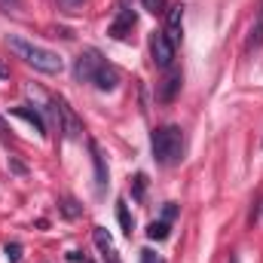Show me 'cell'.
<instances>
[{
    "mask_svg": "<svg viewBox=\"0 0 263 263\" xmlns=\"http://www.w3.org/2000/svg\"><path fill=\"white\" fill-rule=\"evenodd\" d=\"M6 46H9L25 65H31L34 70H40V73H62V70H65V62H62L55 52H49V49H43V46H34V43L25 40V37L9 34V37H6Z\"/></svg>",
    "mask_w": 263,
    "mask_h": 263,
    "instance_id": "obj_1",
    "label": "cell"
},
{
    "mask_svg": "<svg viewBox=\"0 0 263 263\" xmlns=\"http://www.w3.org/2000/svg\"><path fill=\"white\" fill-rule=\"evenodd\" d=\"M150 150H153V159L156 165H178L184 159V132L178 126H162V129H153L150 135Z\"/></svg>",
    "mask_w": 263,
    "mask_h": 263,
    "instance_id": "obj_2",
    "label": "cell"
},
{
    "mask_svg": "<svg viewBox=\"0 0 263 263\" xmlns=\"http://www.w3.org/2000/svg\"><path fill=\"white\" fill-rule=\"evenodd\" d=\"M49 110L55 114V120H59V132H65L67 141H77V138L83 135V123H80V117L67 107V101L55 98V101L49 104Z\"/></svg>",
    "mask_w": 263,
    "mask_h": 263,
    "instance_id": "obj_3",
    "label": "cell"
},
{
    "mask_svg": "<svg viewBox=\"0 0 263 263\" xmlns=\"http://www.w3.org/2000/svg\"><path fill=\"white\" fill-rule=\"evenodd\" d=\"M150 55H153L156 67L172 70V65H175V43L165 37V31H153L150 34Z\"/></svg>",
    "mask_w": 263,
    "mask_h": 263,
    "instance_id": "obj_4",
    "label": "cell"
},
{
    "mask_svg": "<svg viewBox=\"0 0 263 263\" xmlns=\"http://www.w3.org/2000/svg\"><path fill=\"white\" fill-rule=\"evenodd\" d=\"M101 65H107V62L101 59V52H98V49H83V52H80V59L73 62V77H77L80 83H92Z\"/></svg>",
    "mask_w": 263,
    "mask_h": 263,
    "instance_id": "obj_5",
    "label": "cell"
},
{
    "mask_svg": "<svg viewBox=\"0 0 263 263\" xmlns=\"http://www.w3.org/2000/svg\"><path fill=\"white\" fill-rule=\"evenodd\" d=\"M165 37L172 43H178L184 37V6L181 3H175V6L165 9Z\"/></svg>",
    "mask_w": 263,
    "mask_h": 263,
    "instance_id": "obj_6",
    "label": "cell"
},
{
    "mask_svg": "<svg viewBox=\"0 0 263 263\" xmlns=\"http://www.w3.org/2000/svg\"><path fill=\"white\" fill-rule=\"evenodd\" d=\"M138 25V15H135V9H120L117 12V18H114V25L107 28V34L114 37V40H126L132 34V28Z\"/></svg>",
    "mask_w": 263,
    "mask_h": 263,
    "instance_id": "obj_7",
    "label": "cell"
},
{
    "mask_svg": "<svg viewBox=\"0 0 263 263\" xmlns=\"http://www.w3.org/2000/svg\"><path fill=\"white\" fill-rule=\"evenodd\" d=\"M178 92H181V73L175 70V73H168V77L156 86V101H159V104H172Z\"/></svg>",
    "mask_w": 263,
    "mask_h": 263,
    "instance_id": "obj_8",
    "label": "cell"
},
{
    "mask_svg": "<svg viewBox=\"0 0 263 263\" xmlns=\"http://www.w3.org/2000/svg\"><path fill=\"white\" fill-rule=\"evenodd\" d=\"M9 114H12V117H18V120H25V123H31L34 132L46 135V123H43V117H40V110H37V107H31V104H15V107H9Z\"/></svg>",
    "mask_w": 263,
    "mask_h": 263,
    "instance_id": "obj_9",
    "label": "cell"
},
{
    "mask_svg": "<svg viewBox=\"0 0 263 263\" xmlns=\"http://www.w3.org/2000/svg\"><path fill=\"white\" fill-rule=\"evenodd\" d=\"M89 153H92V165H95V190L104 193L107 190V165H104V156L95 141H89Z\"/></svg>",
    "mask_w": 263,
    "mask_h": 263,
    "instance_id": "obj_10",
    "label": "cell"
},
{
    "mask_svg": "<svg viewBox=\"0 0 263 263\" xmlns=\"http://www.w3.org/2000/svg\"><path fill=\"white\" fill-rule=\"evenodd\" d=\"M92 86L101 89V92H114V89L120 86V73H117V67L101 65L98 67V73H95V80H92Z\"/></svg>",
    "mask_w": 263,
    "mask_h": 263,
    "instance_id": "obj_11",
    "label": "cell"
},
{
    "mask_svg": "<svg viewBox=\"0 0 263 263\" xmlns=\"http://www.w3.org/2000/svg\"><path fill=\"white\" fill-rule=\"evenodd\" d=\"M263 46V0H260V9H257V18H254V28H251V37L245 43V49H260Z\"/></svg>",
    "mask_w": 263,
    "mask_h": 263,
    "instance_id": "obj_12",
    "label": "cell"
},
{
    "mask_svg": "<svg viewBox=\"0 0 263 263\" xmlns=\"http://www.w3.org/2000/svg\"><path fill=\"white\" fill-rule=\"evenodd\" d=\"M117 220H120V227H123V233L132 239V230H135V220H132L129 214V202L126 199H117Z\"/></svg>",
    "mask_w": 263,
    "mask_h": 263,
    "instance_id": "obj_13",
    "label": "cell"
},
{
    "mask_svg": "<svg viewBox=\"0 0 263 263\" xmlns=\"http://www.w3.org/2000/svg\"><path fill=\"white\" fill-rule=\"evenodd\" d=\"M168 233H172L168 220H153V223L147 227V239H150V242H165V239H168Z\"/></svg>",
    "mask_w": 263,
    "mask_h": 263,
    "instance_id": "obj_14",
    "label": "cell"
},
{
    "mask_svg": "<svg viewBox=\"0 0 263 263\" xmlns=\"http://www.w3.org/2000/svg\"><path fill=\"white\" fill-rule=\"evenodd\" d=\"M144 196H147V175L138 172V175L132 178V199H135V202H144Z\"/></svg>",
    "mask_w": 263,
    "mask_h": 263,
    "instance_id": "obj_15",
    "label": "cell"
},
{
    "mask_svg": "<svg viewBox=\"0 0 263 263\" xmlns=\"http://www.w3.org/2000/svg\"><path fill=\"white\" fill-rule=\"evenodd\" d=\"M62 214H65L67 220H73V217H80V214H83V205H80L73 196H65V199H62Z\"/></svg>",
    "mask_w": 263,
    "mask_h": 263,
    "instance_id": "obj_16",
    "label": "cell"
},
{
    "mask_svg": "<svg viewBox=\"0 0 263 263\" xmlns=\"http://www.w3.org/2000/svg\"><path fill=\"white\" fill-rule=\"evenodd\" d=\"M92 236H95V245H98V251H101V254L114 248V242H110V233H107L104 227H95V230H92Z\"/></svg>",
    "mask_w": 263,
    "mask_h": 263,
    "instance_id": "obj_17",
    "label": "cell"
},
{
    "mask_svg": "<svg viewBox=\"0 0 263 263\" xmlns=\"http://www.w3.org/2000/svg\"><path fill=\"white\" fill-rule=\"evenodd\" d=\"M141 6H144L150 15H162V12H165V0H141Z\"/></svg>",
    "mask_w": 263,
    "mask_h": 263,
    "instance_id": "obj_18",
    "label": "cell"
},
{
    "mask_svg": "<svg viewBox=\"0 0 263 263\" xmlns=\"http://www.w3.org/2000/svg\"><path fill=\"white\" fill-rule=\"evenodd\" d=\"M3 251H6V260H9V263H18V260H22V242H9Z\"/></svg>",
    "mask_w": 263,
    "mask_h": 263,
    "instance_id": "obj_19",
    "label": "cell"
},
{
    "mask_svg": "<svg viewBox=\"0 0 263 263\" xmlns=\"http://www.w3.org/2000/svg\"><path fill=\"white\" fill-rule=\"evenodd\" d=\"M178 217V205L175 202H165L162 205V220H175Z\"/></svg>",
    "mask_w": 263,
    "mask_h": 263,
    "instance_id": "obj_20",
    "label": "cell"
},
{
    "mask_svg": "<svg viewBox=\"0 0 263 263\" xmlns=\"http://www.w3.org/2000/svg\"><path fill=\"white\" fill-rule=\"evenodd\" d=\"M141 263H165V260H162V257H159L156 251H150V248H144V251H141Z\"/></svg>",
    "mask_w": 263,
    "mask_h": 263,
    "instance_id": "obj_21",
    "label": "cell"
},
{
    "mask_svg": "<svg viewBox=\"0 0 263 263\" xmlns=\"http://www.w3.org/2000/svg\"><path fill=\"white\" fill-rule=\"evenodd\" d=\"M83 3H86V0H59V6H62L65 12H77Z\"/></svg>",
    "mask_w": 263,
    "mask_h": 263,
    "instance_id": "obj_22",
    "label": "cell"
},
{
    "mask_svg": "<svg viewBox=\"0 0 263 263\" xmlns=\"http://www.w3.org/2000/svg\"><path fill=\"white\" fill-rule=\"evenodd\" d=\"M9 168H12L15 175H28V165H25V162H18V159H9Z\"/></svg>",
    "mask_w": 263,
    "mask_h": 263,
    "instance_id": "obj_23",
    "label": "cell"
},
{
    "mask_svg": "<svg viewBox=\"0 0 263 263\" xmlns=\"http://www.w3.org/2000/svg\"><path fill=\"white\" fill-rule=\"evenodd\" d=\"M9 138H12V129H9V126L3 123V117H0V141H9Z\"/></svg>",
    "mask_w": 263,
    "mask_h": 263,
    "instance_id": "obj_24",
    "label": "cell"
},
{
    "mask_svg": "<svg viewBox=\"0 0 263 263\" xmlns=\"http://www.w3.org/2000/svg\"><path fill=\"white\" fill-rule=\"evenodd\" d=\"M104 263H120V254L110 248V251H104Z\"/></svg>",
    "mask_w": 263,
    "mask_h": 263,
    "instance_id": "obj_25",
    "label": "cell"
},
{
    "mask_svg": "<svg viewBox=\"0 0 263 263\" xmlns=\"http://www.w3.org/2000/svg\"><path fill=\"white\" fill-rule=\"evenodd\" d=\"M67 260H70V263H86V257H83L80 251H70V254H67Z\"/></svg>",
    "mask_w": 263,
    "mask_h": 263,
    "instance_id": "obj_26",
    "label": "cell"
},
{
    "mask_svg": "<svg viewBox=\"0 0 263 263\" xmlns=\"http://www.w3.org/2000/svg\"><path fill=\"white\" fill-rule=\"evenodd\" d=\"M0 3H3V6H12V9H15V6H22V0H0Z\"/></svg>",
    "mask_w": 263,
    "mask_h": 263,
    "instance_id": "obj_27",
    "label": "cell"
},
{
    "mask_svg": "<svg viewBox=\"0 0 263 263\" xmlns=\"http://www.w3.org/2000/svg\"><path fill=\"white\" fill-rule=\"evenodd\" d=\"M0 77H3V80H9V67L3 65V62H0Z\"/></svg>",
    "mask_w": 263,
    "mask_h": 263,
    "instance_id": "obj_28",
    "label": "cell"
},
{
    "mask_svg": "<svg viewBox=\"0 0 263 263\" xmlns=\"http://www.w3.org/2000/svg\"><path fill=\"white\" fill-rule=\"evenodd\" d=\"M230 263H239V254H230Z\"/></svg>",
    "mask_w": 263,
    "mask_h": 263,
    "instance_id": "obj_29",
    "label": "cell"
},
{
    "mask_svg": "<svg viewBox=\"0 0 263 263\" xmlns=\"http://www.w3.org/2000/svg\"><path fill=\"white\" fill-rule=\"evenodd\" d=\"M86 263H92V260H86Z\"/></svg>",
    "mask_w": 263,
    "mask_h": 263,
    "instance_id": "obj_30",
    "label": "cell"
}]
</instances>
